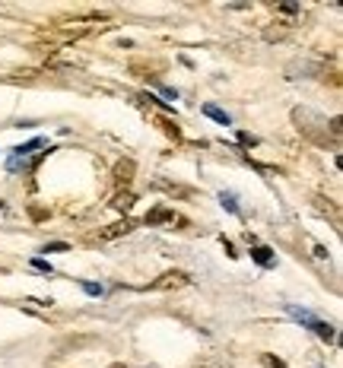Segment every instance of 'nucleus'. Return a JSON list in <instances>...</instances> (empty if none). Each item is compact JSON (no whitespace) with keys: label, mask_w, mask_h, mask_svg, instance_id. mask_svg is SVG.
Masks as SVG:
<instances>
[{"label":"nucleus","mask_w":343,"mask_h":368,"mask_svg":"<svg viewBox=\"0 0 343 368\" xmlns=\"http://www.w3.org/2000/svg\"><path fill=\"white\" fill-rule=\"evenodd\" d=\"M312 327L318 330V337H321V340H334V330H330V327H324V324H315V320H312Z\"/></svg>","instance_id":"obj_12"},{"label":"nucleus","mask_w":343,"mask_h":368,"mask_svg":"<svg viewBox=\"0 0 343 368\" xmlns=\"http://www.w3.org/2000/svg\"><path fill=\"white\" fill-rule=\"evenodd\" d=\"M162 222H169V225H181L185 219H181L175 210H165V206H162V210H150V213H146V225H162Z\"/></svg>","instance_id":"obj_5"},{"label":"nucleus","mask_w":343,"mask_h":368,"mask_svg":"<svg viewBox=\"0 0 343 368\" xmlns=\"http://www.w3.org/2000/svg\"><path fill=\"white\" fill-rule=\"evenodd\" d=\"M131 76H140V80H159V73L165 70V61H131Z\"/></svg>","instance_id":"obj_3"},{"label":"nucleus","mask_w":343,"mask_h":368,"mask_svg":"<svg viewBox=\"0 0 343 368\" xmlns=\"http://www.w3.org/2000/svg\"><path fill=\"white\" fill-rule=\"evenodd\" d=\"M111 368H124V365H111Z\"/></svg>","instance_id":"obj_16"},{"label":"nucleus","mask_w":343,"mask_h":368,"mask_svg":"<svg viewBox=\"0 0 343 368\" xmlns=\"http://www.w3.org/2000/svg\"><path fill=\"white\" fill-rule=\"evenodd\" d=\"M153 121H156V127L162 130V134L169 136V140H175V143H181V140H185V136H181V127H178L175 121H169V118H162V115H156Z\"/></svg>","instance_id":"obj_6"},{"label":"nucleus","mask_w":343,"mask_h":368,"mask_svg":"<svg viewBox=\"0 0 343 368\" xmlns=\"http://www.w3.org/2000/svg\"><path fill=\"white\" fill-rule=\"evenodd\" d=\"M162 191H169V194H178V197H191V191L188 187H175V184H159Z\"/></svg>","instance_id":"obj_11"},{"label":"nucleus","mask_w":343,"mask_h":368,"mask_svg":"<svg viewBox=\"0 0 343 368\" xmlns=\"http://www.w3.org/2000/svg\"><path fill=\"white\" fill-rule=\"evenodd\" d=\"M134 204H137V194L134 191H118L115 197H111V210H118V213H127Z\"/></svg>","instance_id":"obj_7"},{"label":"nucleus","mask_w":343,"mask_h":368,"mask_svg":"<svg viewBox=\"0 0 343 368\" xmlns=\"http://www.w3.org/2000/svg\"><path fill=\"white\" fill-rule=\"evenodd\" d=\"M270 257H274V254H270V248H258V251H254V260H258V264H264V267L270 264Z\"/></svg>","instance_id":"obj_9"},{"label":"nucleus","mask_w":343,"mask_h":368,"mask_svg":"<svg viewBox=\"0 0 343 368\" xmlns=\"http://www.w3.org/2000/svg\"><path fill=\"white\" fill-rule=\"evenodd\" d=\"M137 175V162L134 159H118L115 169H111V184H115L118 191H127V184L134 181Z\"/></svg>","instance_id":"obj_1"},{"label":"nucleus","mask_w":343,"mask_h":368,"mask_svg":"<svg viewBox=\"0 0 343 368\" xmlns=\"http://www.w3.org/2000/svg\"><path fill=\"white\" fill-rule=\"evenodd\" d=\"M185 286H191V276L181 273V270H169V273H162V276L153 283L156 292H175V289H185Z\"/></svg>","instance_id":"obj_2"},{"label":"nucleus","mask_w":343,"mask_h":368,"mask_svg":"<svg viewBox=\"0 0 343 368\" xmlns=\"http://www.w3.org/2000/svg\"><path fill=\"white\" fill-rule=\"evenodd\" d=\"M29 216H32L35 222H41V219L51 216V210H45V206H32V210H29Z\"/></svg>","instance_id":"obj_10"},{"label":"nucleus","mask_w":343,"mask_h":368,"mask_svg":"<svg viewBox=\"0 0 343 368\" xmlns=\"http://www.w3.org/2000/svg\"><path fill=\"white\" fill-rule=\"evenodd\" d=\"M134 229H137V222L124 216V219H118V222L105 225L102 232H99V239H102V241H115V239H124V235H131Z\"/></svg>","instance_id":"obj_4"},{"label":"nucleus","mask_w":343,"mask_h":368,"mask_svg":"<svg viewBox=\"0 0 343 368\" xmlns=\"http://www.w3.org/2000/svg\"><path fill=\"white\" fill-rule=\"evenodd\" d=\"M204 111H206V115L213 118V121H220V124H229V118L223 115V111H216V108H204Z\"/></svg>","instance_id":"obj_15"},{"label":"nucleus","mask_w":343,"mask_h":368,"mask_svg":"<svg viewBox=\"0 0 343 368\" xmlns=\"http://www.w3.org/2000/svg\"><path fill=\"white\" fill-rule=\"evenodd\" d=\"M261 362H264V365H267V368H286L280 359H276V355H261Z\"/></svg>","instance_id":"obj_14"},{"label":"nucleus","mask_w":343,"mask_h":368,"mask_svg":"<svg viewBox=\"0 0 343 368\" xmlns=\"http://www.w3.org/2000/svg\"><path fill=\"white\" fill-rule=\"evenodd\" d=\"M276 13H283V16H295V13H299V7H295V3H280V7H276Z\"/></svg>","instance_id":"obj_13"},{"label":"nucleus","mask_w":343,"mask_h":368,"mask_svg":"<svg viewBox=\"0 0 343 368\" xmlns=\"http://www.w3.org/2000/svg\"><path fill=\"white\" fill-rule=\"evenodd\" d=\"M289 35V22H270L267 32H264V38L267 41H283Z\"/></svg>","instance_id":"obj_8"}]
</instances>
